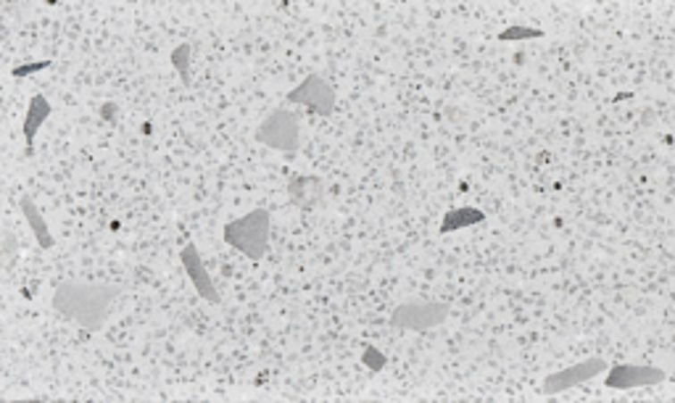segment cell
Here are the masks:
<instances>
[{
    "instance_id": "1",
    "label": "cell",
    "mask_w": 675,
    "mask_h": 403,
    "mask_svg": "<svg viewBox=\"0 0 675 403\" xmlns=\"http://www.w3.org/2000/svg\"><path fill=\"white\" fill-rule=\"evenodd\" d=\"M121 285L112 283H61L54 290V308L58 317L79 325L88 333H101L112 314L116 298L121 295Z\"/></svg>"
},
{
    "instance_id": "2",
    "label": "cell",
    "mask_w": 675,
    "mask_h": 403,
    "mask_svg": "<svg viewBox=\"0 0 675 403\" xmlns=\"http://www.w3.org/2000/svg\"><path fill=\"white\" fill-rule=\"evenodd\" d=\"M270 230H272V217L267 209H254L251 214L232 219L225 225L222 237L227 245L248 256L251 261H262L270 251Z\"/></svg>"
},
{
    "instance_id": "3",
    "label": "cell",
    "mask_w": 675,
    "mask_h": 403,
    "mask_svg": "<svg viewBox=\"0 0 675 403\" xmlns=\"http://www.w3.org/2000/svg\"><path fill=\"white\" fill-rule=\"evenodd\" d=\"M449 306L436 300H412L401 303L391 314V327L406 330V333H428L441 327L449 319Z\"/></svg>"
},
{
    "instance_id": "4",
    "label": "cell",
    "mask_w": 675,
    "mask_h": 403,
    "mask_svg": "<svg viewBox=\"0 0 675 403\" xmlns=\"http://www.w3.org/2000/svg\"><path fill=\"white\" fill-rule=\"evenodd\" d=\"M256 140L267 148H275L282 153H296L301 148V127H298V116L278 109L267 116L259 129H256Z\"/></svg>"
},
{
    "instance_id": "5",
    "label": "cell",
    "mask_w": 675,
    "mask_h": 403,
    "mask_svg": "<svg viewBox=\"0 0 675 403\" xmlns=\"http://www.w3.org/2000/svg\"><path fill=\"white\" fill-rule=\"evenodd\" d=\"M288 101L290 103H298V106H306V109H312V111H317L320 116H333L336 114V90H333V85L325 79V77H317V74H312V77H306L301 85H296L290 93H288Z\"/></svg>"
},
{
    "instance_id": "6",
    "label": "cell",
    "mask_w": 675,
    "mask_h": 403,
    "mask_svg": "<svg viewBox=\"0 0 675 403\" xmlns=\"http://www.w3.org/2000/svg\"><path fill=\"white\" fill-rule=\"evenodd\" d=\"M607 369H610V366H607L604 358H586V361H580V364L567 366L562 372H552V374L544 380V393H546V396H560V393L575 388V385H580V382H588V380L599 377V374L607 372Z\"/></svg>"
},
{
    "instance_id": "7",
    "label": "cell",
    "mask_w": 675,
    "mask_h": 403,
    "mask_svg": "<svg viewBox=\"0 0 675 403\" xmlns=\"http://www.w3.org/2000/svg\"><path fill=\"white\" fill-rule=\"evenodd\" d=\"M665 369L660 366H641V364H618L607 369L604 385L612 391H633V388H646V385H660L665 382Z\"/></svg>"
},
{
    "instance_id": "8",
    "label": "cell",
    "mask_w": 675,
    "mask_h": 403,
    "mask_svg": "<svg viewBox=\"0 0 675 403\" xmlns=\"http://www.w3.org/2000/svg\"><path fill=\"white\" fill-rule=\"evenodd\" d=\"M179 261H182L185 275L190 277V283H193L196 292H198L204 300H209V303L220 306V303H222V295H220V290L214 288L212 275H209V269L204 267L201 253H198V248H196L193 243H190V245H185V248L179 251Z\"/></svg>"
},
{
    "instance_id": "9",
    "label": "cell",
    "mask_w": 675,
    "mask_h": 403,
    "mask_svg": "<svg viewBox=\"0 0 675 403\" xmlns=\"http://www.w3.org/2000/svg\"><path fill=\"white\" fill-rule=\"evenodd\" d=\"M54 114V106L46 95H35L29 101V111H27V119H24V140H27V153H32V145H35V135L38 129L46 124V119Z\"/></svg>"
},
{
    "instance_id": "10",
    "label": "cell",
    "mask_w": 675,
    "mask_h": 403,
    "mask_svg": "<svg viewBox=\"0 0 675 403\" xmlns=\"http://www.w3.org/2000/svg\"><path fill=\"white\" fill-rule=\"evenodd\" d=\"M21 214H24V219L29 222V230H32V234H35L38 245H40L43 251H51V248L56 245V237L51 234L48 222H46V219H43V214L35 209V203H32V198H29V195H21Z\"/></svg>"
},
{
    "instance_id": "11",
    "label": "cell",
    "mask_w": 675,
    "mask_h": 403,
    "mask_svg": "<svg viewBox=\"0 0 675 403\" xmlns=\"http://www.w3.org/2000/svg\"><path fill=\"white\" fill-rule=\"evenodd\" d=\"M486 219V214L480 209H472V206H459V209H451L449 214L444 217V225H441V232H456L462 227H472V225H480Z\"/></svg>"
},
{
    "instance_id": "12",
    "label": "cell",
    "mask_w": 675,
    "mask_h": 403,
    "mask_svg": "<svg viewBox=\"0 0 675 403\" xmlns=\"http://www.w3.org/2000/svg\"><path fill=\"white\" fill-rule=\"evenodd\" d=\"M544 35H546V32L538 29V27H520V24H514V27L502 29L496 37H499L502 43H512V40H538V37H544Z\"/></svg>"
},
{
    "instance_id": "13",
    "label": "cell",
    "mask_w": 675,
    "mask_h": 403,
    "mask_svg": "<svg viewBox=\"0 0 675 403\" xmlns=\"http://www.w3.org/2000/svg\"><path fill=\"white\" fill-rule=\"evenodd\" d=\"M190 53H193V48H190V43H182V45H177L174 48V53H171V63H174V69L182 74V82L185 85H190Z\"/></svg>"
},
{
    "instance_id": "14",
    "label": "cell",
    "mask_w": 675,
    "mask_h": 403,
    "mask_svg": "<svg viewBox=\"0 0 675 403\" xmlns=\"http://www.w3.org/2000/svg\"><path fill=\"white\" fill-rule=\"evenodd\" d=\"M362 361H364L372 372H380V369L386 366V356H383V353H378L375 348H367V350H364V356H362Z\"/></svg>"
},
{
    "instance_id": "15",
    "label": "cell",
    "mask_w": 675,
    "mask_h": 403,
    "mask_svg": "<svg viewBox=\"0 0 675 403\" xmlns=\"http://www.w3.org/2000/svg\"><path fill=\"white\" fill-rule=\"evenodd\" d=\"M48 66H51V61H35V63L16 66L11 74H13V77H29V74H38V71H43V69H48Z\"/></svg>"
}]
</instances>
